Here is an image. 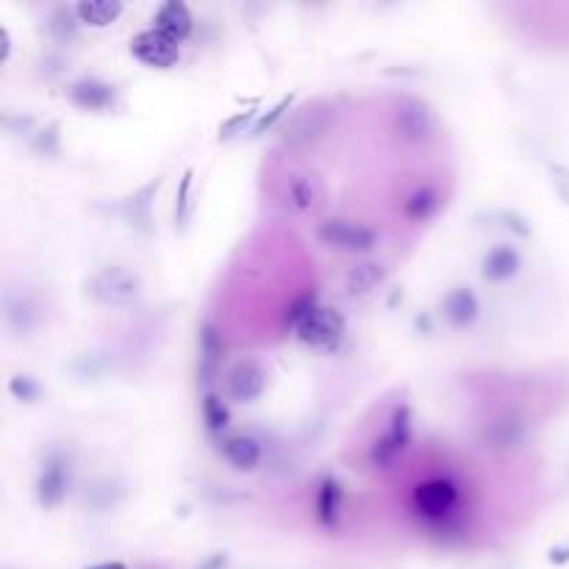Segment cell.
<instances>
[{"label":"cell","mask_w":569,"mask_h":569,"mask_svg":"<svg viewBox=\"0 0 569 569\" xmlns=\"http://www.w3.org/2000/svg\"><path fill=\"white\" fill-rule=\"evenodd\" d=\"M411 508L425 528L436 533L453 531L458 525V514H461V489L456 481H450L445 475L422 481L411 495Z\"/></svg>","instance_id":"cell-1"},{"label":"cell","mask_w":569,"mask_h":569,"mask_svg":"<svg viewBox=\"0 0 569 569\" xmlns=\"http://www.w3.org/2000/svg\"><path fill=\"white\" fill-rule=\"evenodd\" d=\"M87 297L103 309H131L142 297V278L123 264L100 267L87 278Z\"/></svg>","instance_id":"cell-2"},{"label":"cell","mask_w":569,"mask_h":569,"mask_svg":"<svg viewBox=\"0 0 569 569\" xmlns=\"http://www.w3.org/2000/svg\"><path fill=\"white\" fill-rule=\"evenodd\" d=\"M392 134L409 148H425L439 137V120L431 103L414 95H400L392 106Z\"/></svg>","instance_id":"cell-3"},{"label":"cell","mask_w":569,"mask_h":569,"mask_svg":"<svg viewBox=\"0 0 569 569\" xmlns=\"http://www.w3.org/2000/svg\"><path fill=\"white\" fill-rule=\"evenodd\" d=\"M73 492V456L64 447H48L34 481V497L42 511H56Z\"/></svg>","instance_id":"cell-4"},{"label":"cell","mask_w":569,"mask_h":569,"mask_svg":"<svg viewBox=\"0 0 569 569\" xmlns=\"http://www.w3.org/2000/svg\"><path fill=\"white\" fill-rule=\"evenodd\" d=\"M411 436H414V417H411L409 403H400L389 417V428H386L367 450V464L372 470L386 472L395 467L400 458L409 453Z\"/></svg>","instance_id":"cell-5"},{"label":"cell","mask_w":569,"mask_h":569,"mask_svg":"<svg viewBox=\"0 0 569 569\" xmlns=\"http://www.w3.org/2000/svg\"><path fill=\"white\" fill-rule=\"evenodd\" d=\"M317 242L336 253L347 256H367L378 248V231L367 223H356L347 217H328L314 228Z\"/></svg>","instance_id":"cell-6"},{"label":"cell","mask_w":569,"mask_h":569,"mask_svg":"<svg viewBox=\"0 0 569 569\" xmlns=\"http://www.w3.org/2000/svg\"><path fill=\"white\" fill-rule=\"evenodd\" d=\"M292 331H295L300 345L311 347L317 353H334L345 342L347 322L336 309H328V306L317 303L309 314L300 317V322H297Z\"/></svg>","instance_id":"cell-7"},{"label":"cell","mask_w":569,"mask_h":569,"mask_svg":"<svg viewBox=\"0 0 569 569\" xmlns=\"http://www.w3.org/2000/svg\"><path fill=\"white\" fill-rule=\"evenodd\" d=\"M0 311H3V325L14 339H28L42 328L45 322V306L31 289L25 286H9L0 300Z\"/></svg>","instance_id":"cell-8"},{"label":"cell","mask_w":569,"mask_h":569,"mask_svg":"<svg viewBox=\"0 0 569 569\" xmlns=\"http://www.w3.org/2000/svg\"><path fill=\"white\" fill-rule=\"evenodd\" d=\"M131 56L150 70H170L181 59V45L150 25L131 39Z\"/></svg>","instance_id":"cell-9"},{"label":"cell","mask_w":569,"mask_h":569,"mask_svg":"<svg viewBox=\"0 0 569 569\" xmlns=\"http://www.w3.org/2000/svg\"><path fill=\"white\" fill-rule=\"evenodd\" d=\"M225 353H228V345H225L223 334L214 322H200L198 328V384L211 392V384L220 378L223 372Z\"/></svg>","instance_id":"cell-10"},{"label":"cell","mask_w":569,"mask_h":569,"mask_svg":"<svg viewBox=\"0 0 569 569\" xmlns=\"http://www.w3.org/2000/svg\"><path fill=\"white\" fill-rule=\"evenodd\" d=\"M267 389V372L256 359L236 361L225 372V400L231 403H256Z\"/></svg>","instance_id":"cell-11"},{"label":"cell","mask_w":569,"mask_h":569,"mask_svg":"<svg viewBox=\"0 0 569 569\" xmlns=\"http://www.w3.org/2000/svg\"><path fill=\"white\" fill-rule=\"evenodd\" d=\"M64 98L73 103L78 112L103 114L112 112L120 100V89L103 81V78H78L70 87L64 89Z\"/></svg>","instance_id":"cell-12"},{"label":"cell","mask_w":569,"mask_h":569,"mask_svg":"<svg viewBox=\"0 0 569 569\" xmlns=\"http://www.w3.org/2000/svg\"><path fill=\"white\" fill-rule=\"evenodd\" d=\"M161 186V178H150L148 184L139 186L134 195H128L125 200H120L114 211L123 217V223L131 228V231H137L142 236H150L153 234V198H156V192H159Z\"/></svg>","instance_id":"cell-13"},{"label":"cell","mask_w":569,"mask_h":569,"mask_svg":"<svg viewBox=\"0 0 569 569\" xmlns=\"http://www.w3.org/2000/svg\"><path fill=\"white\" fill-rule=\"evenodd\" d=\"M528 436V422L522 420L520 414H511V411H503L497 414L489 422H483L481 428V445L486 450H517L525 442Z\"/></svg>","instance_id":"cell-14"},{"label":"cell","mask_w":569,"mask_h":569,"mask_svg":"<svg viewBox=\"0 0 569 569\" xmlns=\"http://www.w3.org/2000/svg\"><path fill=\"white\" fill-rule=\"evenodd\" d=\"M439 314L453 331H467L481 317V300L470 286H453L442 300H439Z\"/></svg>","instance_id":"cell-15"},{"label":"cell","mask_w":569,"mask_h":569,"mask_svg":"<svg viewBox=\"0 0 569 569\" xmlns=\"http://www.w3.org/2000/svg\"><path fill=\"white\" fill-rule=\"evenodd\" d=\"M522 270V253L508 242L492 245L481 256V278L489 284H508Z\"/></svg>","instance_id":"cell-16"},{"label":"cell","mask_w":569,"mask_h":569,"mask_svg":"<svg viewBox=\"0 0 569 569\" xmlns=\"http://www.w3.org/2000/svg\"><path fill=\"white\" fill-rule=\"evenodd\" d=\"M220 456L234 472H253L259 470L264 450L259 439H253L248 433H231L220 442Z\"/></svg>","instance_id":"cell-17"},{"label":"cell","mask_w":569,"mask_h":569,"mask_svg":"<svg viewBox=\"0 0 569 569\" xmlns=\"http://www.w3.org/2000/svg\"><path fill=\"white\" fill-rule=\"evenodd\" d=\"M314 517L325 531H339L345 517V489L336 478H322L314 495Z\"/></svg>","instance_id":"cell-18"},{"label":"cell","mask_w":569,"mask_h":569,"mask_svg":"<svg viewBox=\"0 0 569 569\" xmlns=\"http://www.w3.org/2000/svg\"><path fill=\"white\" fill-rule=\"evenodd\" d=\"M153 28H159L161 34H167L170 39H175L178 45L186 42L195 31V17L189 12V6L181 3V0H167L161 3L156 14H153Z\"/></svg>","instance_id":"cell-19"},{"label":"cell","mask_w":569,"mask_h":569,"mask_svg":"<svg viewBox=\"0 0 569 569\" xmlns=\"http://www.w3.org/2000/svg\"><path fill=\"white\" fill-rule=\"evenodd\" d=\"M442 203H445V198H442L439 186L422 184L417 186V189H411L409 195L403 198V203H400V214H403L409 223L417 225L428 223V220H433V217L439 214Z\"/></svg>","instance_id":"cell-20"},{"label":"cell","mask_w":569,"mask_h":569,"mask_svg":"<svg viewBox=\"0 0 569 569\" xmlns=\"http://www.w3.org/2000/svg\"><path fill=\"white\" fill-rule=\"evenodd\" d=\"M325 200V184L320 175L300 173L286 181V203L295 211H314Z\"/></svg>","instance_id":"cell-21"},{"label":"cell","mask_w":569,"mask_h":569,"mask_svg":"<svg viewBox=\"0 0 569 569\" xmlns=\"http://www.w3.org/2000/svg\"><path fill=\"white\" fill-rule=\"evenodd\" d=\"M386 281V267L381 261H359L345 275V292L350 297H367Z\"/></svg>","instance_id":"cell-22"},{"label":"cell","mask_w":569,"mask_h":569,"mask_svg":"<svg viewBox=\"0 0 569 569\" xmlns=\"http://www.w3.org/2000/svg\"><path fill=\"white\" fill-rule=\"evenodd\" d=\"M328 112H331L328 106H314V109L309 106V109L295 120L286 142H292V145H311V142H317V139L325 134L328 120H331Z\"/></svg>","instance_id":"cell-23"},{"label":"cell","mask_w":569,"mask_h":569,"mask_svg":"<svg viewBox=\"0 0 569 569\" xmlns=\"http://www.w3.org/2000/svg\"><path fill=\"white\" fill-rule=\"evenodd\" d=\"M73 9L81 25H89V28H109L125 12L123 0H81Z\"/></svg>","instance_id":"cell-24"},{"label":"cell","mask_w":569,"mask_h":569,"mask_svg":"<svg viewBox=\"0 0 569 569\" xmlns=\"http://www.w3.org/2000/svg\"><path fill=\"white\" fill-rule=\"evenodd\" d=\"M200 417H203L206 431L214 433V436H223V431H228V425H231V409H228L225 397H220L217 392H203Z\"/></svg>","instance_id":"cell-25"},{"label":"cell","mask_w":569,"mask_h":569,"mask_svg":"<svg viewBox=\"0 0 569 569\" xmlns=\"http://www.w3.org/2000/svg\"><path fill=\"white\" fill-rule=\"evenodd\" d=\"M78 28H81V20H78V14L75 9H56V12L50 14L48 20V34L59 45H70L78 39Z\"/></svg>","instance_id":"cell-26"},{"label":"cell","mask_w":569,"mask_h":569,"mask_svg":"<svg viewBox=\"0 0 569 569\" xmlns=\"http://www.w3.org/2000/svg\"><path fill=\"white\" fill-rule=\"evenodd\" d=\"M9 395L14 400H20V403H39L42 395H45V386L39 384L34 375L20 372V375H14L12 381H9Z\"/></svg>","instance_id":"cell-27"},{"label":"cell","mask_w":569,"mask_h":569,"mask_svg":"<svg viewBox=\"0 0 569 569\" xmlns=\"http://www.w3.org/2000/svg\"><path fill=\"white\" fill-rule=\"evenodd\" d=\"M28 145L37 150L39 156H56L59 150H62V137H59V125L56 123H48L45 128H37L31 139H28Z\"/></svg>","instance_id":"cell-28"},{"label":"cell","mask_w":569,"mask_h":569,"mask_svg":"<svg viewBox=\"0 0 569 569\" xmlns=\"http://www.w3.org/2000/svg\"><path fill=\"white\" fill-rule=\"evenodd\" d=\"M192 184H195V170H184L181 184H178V195H175V228H184L192 211Z\"/></svg>","instance_id":"cell-29"},{"label":"cell","mask_w":569,"mask_h":569,"mask_svg":"<svg viewBox=\"0 0 569 569\" xmlns=\"http://www.w3.org/2000/svg\"><path fill=\"white\" fill-rule=\"evenodd\" d=\"M259 117V112L256 109H250V112H236L234 117H228L223 125H220V131H217V139L220 142H228V139H234V137H239L245 128H248L253 120Z\"/></svg>","instance_id":"cell-30"},{"label":"cell","mask_w":569,"mask_h":569,"mask_svg":"<svg viewBox=\"0 0 569 569\" xmlns=\"http://www.w3.org/2000/svg\"><path fill=\"white\" fill-rule=\"evenodd\" d=\"M292 103H295V95H284V98L278 100L270 112L256 120V125H253V137H259V134H264V131H270V128H273V125L284 117L286 109H292Z\"/></svg>","instance_id":"cell-31"},{"label":"cell","mask_w":569,"mask_h":569,"mask_svg":"<svg viewBox=\"0 0 569 569\" xmlns=\"http://www.w3.org/2000/svg\"><path fill=\"white\" fill-rule=\"evenodd\" d=\"M547 175H550V186H553V192L561 198V203H567L569 206V167L567 164H550V167H547Z\"/></svg>","instance_id":"cell-32"},{"label":"cell","mask_w":569,"mask_h":569,"mask_svg":"<svg viewBox=\"0 0 569 569\" xmlns=\"http://www.w3.org/2000/svg\"><path fill=\"white\" fill-rule=\"evenodd\" d=\"M225 564H228V556L225 553H214L206 561H200L198 569H225Z\"/></svg>","instance_id":"cell-33"},{"label":"cell","mask_w":569,"mask_h":569,"mask_svg":"<svg viewBox=\"0 0 569 569\" xmlns=\"http://www.w3.org/2000/svg\"><path fill=\"white\" fill-rule=\"evenodd\" d=\"M0 39H3V53H0V62H9V53H12V37H9V28L3 25L0 28Z\"/></svg>","instance_id":"cell-34"},{"label":"cell","mask_w":569,"mask_h":569,"mask_svg":"<svg viewBox=\"0 0 569 569\" xmlns=\"http://www.w3.org/2000/svg\"><path fill=\"white\" fill-rule=\"evenodd\" d=\"M84 569H128L125 561H98V564H89Z\"/></svg>","instance_id":"cell-35"},{"label":"cell","mask_w":569,"mask_h":569,"mask_svg":"<svg viewBox=\"0 0 569 569\" xmlns=\"http://www.w3.org/2000/svg\"><path fill=\"white\" fill-rule=\"evenodd\" d=\"M550 561H553V564H567L569 550H550Z\"/></svg>","instance_id":"cell-36"},{"label":"cell","mask_w":569,"mask_h":569,"mask_svg":"<svg viewBox=\"0 0 569 569\" xmlns=\"http://www.w3.org/2000/svg\"><path fill=\"white\" fill-rule=\"evenodd\" d=\"M137 569H164V567H159V564H139Z\"/></svg>","instance_id":"cell-37"}]
</instances>
